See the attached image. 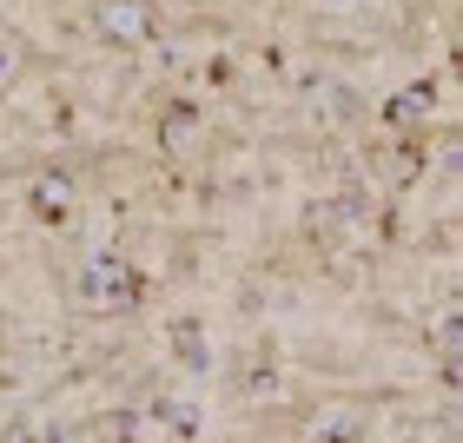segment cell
<instances>
[{
  "label": "cell",
  "mask_w": 463,
  "mask_h": 443,
  "mask_svg": "<svg viewBox=\"0 0 463 443\" xmlns=\"http://www.w3.org/2000/svg\"><path fill=\"white\" fill-rule=\"evenodd\" d=\"M33 199H40V212H47V219H60V205H67V179H47Z\"/></svg>",
  "instance_id": "6"
},
{
  "label": "cell",
  "mask_w": 463,
  "mask_h": 443,
  "mask_svg": "<svg viewBox=\"0 0 463 443\" xmlns=\"http://www.w3.org/2000/svg\"><path fill=\"white\" fill-rule=\"evenodd\" d=\"M417 113H430V87H411L391 99V119H417Z\"/></svg>",
  "instance_id": "4"
},
{
  "label": "cell",
  "mask_w": 463,
  "mask_h": 443,
  "mask_svg": "<svg viewBox=\"0 0 463 443\" xmlns=\"http://www.w3.org/2000/svg\"><path fill=\"white\" fill-rule=\"evenodd\" d=\"M99 27H107L113 40H139L146 33V14L139 7H107V14H99Z\"/></svg>",
  "instance_id": "2"
},
{
  "label": "cell",
  "mask_w": 463,
  "mask_h": 443,
  "mask_svg": "<svg viewBox=\"0 0 463 443\" xmlns=\"http://www.w3.org/2000/svg\"><path fill=\"white\" fill-rule=\"evenodd\" d=\"M384 165H391V179H417L424 153H417V146H397V153H384Z\"/></svg>",
  "instance_id": "5"
},
{
  "label": "cell",
  "mask_w": 463,
  "mask_h": 443,
  "mask_svg": "<svg viewBox=\"0 0 463 443\" xmlns=\"http://www.w3.org/2000/svg\"><path fill=\"white\" fill-rule=\"evenodd\" d=\"M159 139H165V146H173V153H179V146L193 139V107H173V113H165V126H159Z\"/></svg>",
  "instance_id": "3"
},
{
  "label": "cell",
  "mask_w": 463,
  "mask_h": 443,
  "mask_svg": "<svg viewBox=\"0 0 463 443\" xmlns=\"http://www.w3.org/2000/svg\"><path fill=\"white\" fill-rule=\"evenodd\" d=\"M179 357H193V364H205V337H199V325H179Z\"/></svg>",
  "instance_id": "7"
},
{
  "label": "cell",
  "mask_w": 463,
  "mask_h": 443,
  "mask_svg": "<svg viewBox=\"0 0 463 443\" xmlns=\"http://www.w3.org/2000/svg\"><path fill=\"white\" fill-rule=\"evenodd\" d=\"M80 298L87 305H133L139 298V271L99 259V265H87V278H80Z\"/></svg>",
  "instance_id": "1"
}]
</instances>
